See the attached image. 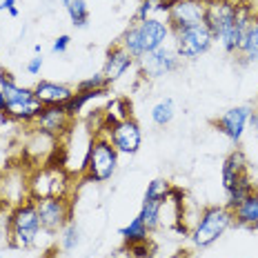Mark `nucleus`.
I'll return each mask as SVG.
<instances>
[{"mask_svg": "<svg viewBox=\"0 0 258 258\" xmlns=\"http://www.w3.org/2000/svg\"><path fill=\"white\" fill-rule=\"evenodd\" d=\"M5 107H7V100H5V94L0 91V114L5 116Z\"/></svg>", "mask_w": 258, "mask_h": 258, "instance_id": "nucleus-34", "label": "nucleus"}, {"mask_svg": "<svg viewBox=\"0 0 258 258\" xmlns=\"http://www.w3.org/2000/svg\"><path fill=\"white\" fill-rule=\"evenodd\" d=\"M169 191H171L169 180H165V178H154V180L147 185V189H145V198H143V201H167Z\"/></svg>", "mask_w": 258, "mask_h": 258, "instance_id": "nucleus-25", "label": "nucleus"}, {"mask_svg": "<svg viewBox=\"0 0 258 258\" xmlns=\"http://www.w3.org/2000/svg\"><path fill=\"white\" fill-rule=\"evenodd\" d=\"M74 118L67 114L64 105H51V107H42V111L36 118V127L40 134L47 136H60L69 127H72Z\"/></svg>", "mask_w": 258, "mask_h": 258, "instance_id": "nucleus-13", "label": "nucleus"}, {"mask_svg": "<svg viewBox=\"0 0 258 258\" xmlns=\"http://www.w3.org/2000/svg\"><path fill=\"white\" fill-rule=\"evenodd\" d=\"M169 36H171V27L167 20H160V18L136 20V23L129 25L127 31L122 34L120 45L134 60H138V58L156 51L158 47L167 45Z\"/></svg>", "mask_w": 258, "mask_h": 258, "instance_id": "nucleus-1", "label": "nucleus"}, {"mask_svg": "<svg viewBox=\"0 0 258 258\" xmlns=\"http://www.w3.org/2000/svg\"><path fill=\"white\" fill-rule=\"evenodd\" d=\"M180 60L182 58L178 56V51H176L174 47L163 45L156 51L138 58V67H141L145 78H163V76H167V74L176 72V69L180 67Z\"/></svg>", "mask_w": 258, "mask_h": 258, "instance_id": "nucleus-9", "label": "nucleus"}, {"mask_svg": "<svg viewBox=\"0 0 258 258\" xmlns=\"http://www.w3.org/2000/svg\"><path fill=\"white\" fill-rule=\"evenodd\" d=\"M251 114H254V111H251V107H247V105L232 107V109H227L220 118H216L214 125H216L234 145H238L243 141V134H245L247 125H249Z\"/></svg>", "mask_w": 258, "mask_h": 258, "instance_id": "nucleus-12", "label": "nucleus"}, {"mask_svg": "<svg viewBox=\"0 0 258 258\" xmlns=\"http://www.w3.org/2000/svg\"><path fill=\"white\" fill-rule=\"evenodd\" d=\"M243 176H247V160H245V154L240 149H236L225 158L223 163V187L225 191L229 187H234Z\"/></svg>", "mask_w": 258, "mask_h": 258, "instance_id": "nucleus-17", "label": "nucleus"}, {"mask_svg": "<svg viewBox=\"0 0 258 258\" xmlns=\"http://www.w3.org/2000/svg\"><path fill=\"white\" fill-rule=\"evenodd\" d=\"M205 9L207 0H171V7L167 12V23L171 31L203 25L205 23Z\"/></svg>", "mask_w": 258, "mask_h": 258, "instance_id": "nucleus-10", "label": "nucleus"}, {"mask_svg": "<svg viewBox=\"0 0 258 258\" xmlns=\"http://www.w3.org/2000/svg\"><path fill=\"white\" fill-rule=\"evenodd\" d=\"M167 198H169V196H167ZM165 203H167V201H143L141 214H138V216L143 218L145 227H147L149 232H154V229L160 225V212H163Z\"/></svg>", "mask_w": 258, "mask_h": 258, "instance_id": "nucleus-21", "label": "nucleus"}, {"mask_svg": "<svg viewBox=\"0 0 258 258\" xmlns=\"http://www.w3.org/2000/svg\"><path fill=\"white\" fill-rule=\"evenodd\" d=\"M238 18V5L234 0H207L205 25L212 31L214 40H220L234 27Z\"/></svg>", "mask_w": 258, "mask_h": 258, "instance_id": "nucleus-8", "label": "nucleus"}, {"mask_svg": "<svg viewBox=\"0 0 258 258\" xmlns=\"http://www.w3.org/2000/svg\"><path fill=\"white\" fill-rule=\"evenodd\" d=\"M0 12H9V16H18L20 12H18V7H16V0H3L0 3Z\"/></svg>", "mask_w": 258, "mask_h": 258, "instance_id": "nucleus-32", "label": "nucleus"}, {"mask_svg": "<svg viewBox=\"0 0 258 258\" xmlns=\"http://www.w3.org/2000/svg\"><path fill=\"white\" fill-rule=\"evenodd\" d=\"M107 87H109V83H107V78L103 76V72H100V74H94V76L80 80L76 85V91H100Z\"/></svg>", "mask_w": 258, "mask_h": 258, "instance_id": "nucleus-27", "label": "nucleus"}, {"mask_svg": "<svg viewBox=\"0 0 258 258\" xmlns=\"http://www.w3.org/2000/svg\"><path fill=\"white\" fill-rule=\"evenodd\" d=\"M118 234L122 236V240H125L127 245L147 243V238H149V229L145 227V223H143V218H141V216H136V218L132 220V223L127 225V227H122Z\"/></svg>", "mask_w": 258, "mask_h": 258, "instance_id": "nucleus-22", "label": "nucleus"}, {"mask_svg": "<svg viewBox=\"0 0 258 258\" xmlns=\"http://www.w3.org/2000/svg\"><path fill=\"white\" fill-rule=\"evenodd\" d=\"M174 116H176V107H174V100L171 98H165V100H160V103H156L152 109V120L158 127L169 125V122L174 120Z\"/></svg>", "mask_w": 258, "mask_h": 258, "instance_id": "nucleus-23", "label": "nucleus"}, {"mask_svg": "<svg viewBox=\"0 0 258 258\" xmlns=\"http://www.w3.org/2000/svg\"><path fill=\"white\" fill-rule=\"evenodd\" d=\"M40 218H38V209H36V201L20 203L14 209V214L9 216V243L16 249H29L36 245L40 236Z\"/></svg>", "mask_w": 258, "mask_h": 258, "instance_id": "nucleus-3", "label": "nucleus"}, {"mask_svg": "<svg viewBox=\"0 0 258 258\" xmlns=\"http://www.w3.org/2000/svg\"><path fill=\"white\" fill-rule=\"evenodd\" d=\"M129 249L134 251L136 258H149L152 256V249H149L147 243H136V245H129Z\"/></svg>", "mask_w": 258, "mask_h": 258, "instance_id": "nucleus-31", "label": "nucleus"}, {"mask_svg": "<svg viewBox=\"0 0 258 258\" xmlns=\"http://www.w3.org/2000/svg\"><path fill=\"white\" fill-rule=\"evenodd\" d=\"M42 62H45V60H42V53H36V56L27 62V72H29L31 76H38L40 69H42Z\"/></svg>", "mask_w": 258, "mask_h": 258, "instance_id": "nucleus-30", "label": "nucleus"}, {"mask_svg": "<svg viewBox=\"0 0 258 258\" xmlns=\"http://www.w3.org/2000/svg\"><path fill=\"white\" fill-rule=\"evenodd\" d=\"M234 223V212L227 209L225 205H212L201 212L196 227L191 232V243L198 249H207L216 240L232 227Z\"/></svg>", "mask_w": 258, "mask_h": 258, "instance_id": "nucleus-4", "label": "nucleus"}, {"mask_svg": "<svg viewBox=\"0 0 258 258\" xmlns=\"http://www.w3.org/2000/svg\"><path fill=\"white\" fill-rule=\"evenodd\" d=\"M36 98L42 103V107H51V105H64L69 98L74 96L72 87L60 83H51V80H40L34 87Z\"/></svg>", "mask_w": 258, "mask_h": 258, "instance_id": "nucleus-16", "label": "nucleus"}, {"mask_svg": "<svg viewBox=\"0 0 258 258\" xmlns=\"http://www.w3.org/2000/svg\"><path fill=\"white\" fill-rule=\"evenodd\" d=\"M64 9H67L69 20H72L74 27H78V29L87 27V23H89V9H87V3H85V0H72V3H69Z\"/></svg>", "mask_w": 258, "mask_h": 258, "instance_id": "nucleus-24", "label": "nucleus"}, {"mask_svg": "<svg viewBox=\"0 0 258 258\" xmlns=\"http://www.w3.org/2000/svg\"><path fill=\"white\" fill-rule=\"evenodd\" d=\"M249 122H251V127H254V132H256V136H258V111H254V114H251Z\"/></svg>", "mask_w": 258, "mask_h": 258, "instance_id": "nucleus-33", "label": "nucleus"}, {"mask_svg": "<svg viewBox=\"0 0 258 258\" xmlns=\"http://www.w3.org/2000/svg\"><path fill=\"white\" fill-rule=\"evenodd\" d=\"M240 58H245L247 62H258V18L251 16L249 27L245 31L243 47H240Z\"/></svg>", "mask_w": 258, "mask_h": 258, "instance_id": "nucleus-19", "label": "nucleus"}, {"mask_svg": "<svg viewBox=\"0 0 258 258\" xmlns=\"http://www.w3.org/2000/svg\"><path fill=\"white\" fill-rule=\"evenodd\" d=\"M60 234H62L60 236V247L64 251H74L80 245V227L76 223H69Z\"/></svg>", "mask_w": 258, "mask_h": 258, "instance_id": "nucleus-26", "label": "nucleus"}, {"mask_svg": "<svg viewBox=\"0 0 258 258\" xmlns=\"http://www.w3.org/2000/svg\"><path fill=\"white\" fill-rule=\"evenodd\" d=\"M0 91L5 94L7 107H5V116L14 118V120H36L42 111V103L36 98V91L31 87H20L16 78L9 72H0Z\"/></svg>", "mask_w": 258, "mask_h": 258, "instance_id": "nucleus-2", "label": "nucleus"}, {"mask_svg": "<svg viewBox=\"0 0 258 258\" xmlns=\"http://www.w3.org/2000/svg\"><path fill=\"white\" fill-rule=\"evenodd\" d=\"M249 20H251V14L247 7H238V18H236L234 27L223 36L218 42L227 53H238L240 47H243V38H245V31L249 27Z\"/></svg>", "mask_w": 258, "mask_h": 258, "instance_id": "nucleus-15", "label": "nucleus"}, {"mask_svg": "<svg viewBox=\"0 0 258 258\" xmlns=\"http://www.w3.org/2000/svg\"><path fill=\"white\" fill-rule=\"evenodd\" d=\"M69 3H72V0H62V5H64V7H67V5H69Z\"/></svg>", "mask_w": 258, "mask_h": 258, "instance_id": "nucleus-35", "label": "nucleus"}, {"mask_svg": "<svg viewBox=\"0 0 258 258\" xmlns=\"http://www.w3.org/2000/svg\"><path fill=\"white\" fill-rule=\"evenodd\" d=\"M69 45H72V36H69V34H60L56 40H53L51 51L53 53H64V51L69 49Z\"/></svg>", "mask_w": 258, "mask_h": 258, "instance_id": "nucleus-29", "label": "nucleus"}, {"mask_svg": "<svg viewBox=\"0 0 258 258\" xmlns=\"http://www.w3.org/2000/svg\"><path fill=\"white\" fill-rule=\"evenodd\" d=\"M171 38H174V49L178 51V56L185 58V60H196L203 53H207L209 47L214 45V36H212V31L207 29L205 23L171 31Z\"/></svg>", "mask_w": 258, "mask_h": 258, "instance_id": "nucleus-6", "label": "nucleus"}, {"mask_svg": "<svg viewBox=\"0 0 258 258\" xmlns=\"http://www.w3.org/2000/svg\"><path fill=\"white\" fill-rule=\"evenodd\" d=\"M107 138L111 141V145L116 147L118 154L134 156L138 149H141L143 132H141V125L129 116L125 120H118L111 127H107Z\"/></svg>", "mask_w": 258, "mask_h": 258, "instance_id": "nucleus-11", "label": "nucleus"}, {"mask_svg": "<svg viewBox=\"0 0 258 258\" xmlns=\"http://www.w3.org/2000/svg\"><path fill=\"white\" fill-rule=\"evenodd\" d=\"M36 209H38L40 227L49 234L62 232L72 223V203L64 196H47V198H34Z\"/></svg>", "mask_w": 258, "mask_h": 258, "instance_id": "nucleus-7", "label": "nucleus"}, {"mask_svg": "<svg viewBox=\"0 0 258 258\" xmlns=\"http://www.w3.org/2000/svg\"><path fill=\"white\" fill-rule=\"evenodd\" d=\"M234 220L240 227L258 229V191H251L249 196L234 209Z\"/></svg>", "mask_w": 258, "mask_h": 258, "instance_id": "nucleus-18", "label": "nucleus"}, {"mask_svg": "<svg viewBox=\"0 0 258 258\" xmlns=\"http://www.w3.org/2000/svg\"><path fill=\"white\" fill-rule=\"evenodd\" d=\"M251 191H254V182L249 180V174H247V176H243V178L236 182L234 187H229L227 189V203H225V207L234 212V209L238 207Z\"/></svg>", "mask_w": 258, "mask_h": 258, "instance_id": "nucleus-20", "label": "nucleus"}, {"mask_svg": "<svg viewBox=\"0 0 258 258\" xmlns=\"http://www.w3.org/2000/svg\"><path fill=\"white\" fill-rule=\"evenodd\" d=\"M132 64H134V58L129 56V53L122 49L120 42H118L116 47H111V49L107 51V58L103 64V76L107 78V83H116Z\"/></svg>", "mask_w": 258, "mask_h": 258, "instance_id": "nucleus-14", "label": "nucleus"}, {"mask_svg": "<svg viewBox=\"0 0 258 258\" xmlns=\"http://www.w3.org/2000/svg\"><path fill=\"white\" fill-rule=\"evenodd\" d=\"M118 169V152L107 136H96L89 143L85 176L94 182H107Z\"/></svg>", "mask_w": 258, "mask_h": 258, "instance_id": "nucleus-5", "label": "nucleus"}, {"mask_svg": "<svg viewBox=\"0 0 258 258\" xmlns=\"http://www.w3.org/2000/svg\"><path fill=\"white\" fill-rule=\"evenodd\" d=\"M154 12H158V0H143L136 9V20H147V18H156L152 16Z\"/></svg>", "mask_w": 258, "mask_h": 258, "instance_id": "nucleus-28", "label": "nucleus"}]
</instances>
